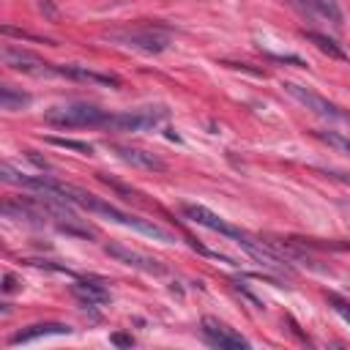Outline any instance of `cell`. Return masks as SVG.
Wrapping results in <instances>:
<instances>
[{
  "instance_id": "6da1fadb",
  "label": "cell",
  "mask_w": 350,
  "mask_h": 350,
  "mask_svg": "<svg viewBox=\"0 0 350 350\" xmlns=\"http://www.w3.org/2000/svg\"><path fill=\"white\" fill-rule=\"evenodd\" d=\"M55 194L63 197V200H68V202L77 205V208H85V211H90V213H96V216H107L109 221H118V224H123V227H131V230H137V232H142V235H148V238L172 243V235H170L167 230H161L159 224H153V221H148V219H139V216H131V213H123V211H118L115 205H109L107 200H101V197H96V194H90V191L79 189V186L55 180Z\"/></svg>"
},
{
  "instance_id": "7a4b0ae2",
  "label": "cell",
  "mask_w": 350,
  "mask_h": 350,
  "mask_svg": "<svg viewBox=\"0 0 350 350\" xmlns=\"http://www.w3.org/2000/svg\"><path fill=\"white\" fill-rule=\"evenodd\" d=\"M107 41L134 49V52H145V55H159L164 49H170L172 44V27L167 25H142V27H123V30H112L104 36Z\"/></svg>"
},
{
  "instance_id": "3957f363",
  "label": "cell",
  "mask_w": 350,
  "mask_h": 350,
  "mask_svg": "<svg viewBox=\"0 0 350 350\" xmlns=\"http://www.w3.org/2000/svg\"><path fill=\"white\" fill-rule=\"evenodd\" d=\"M107 118L104 109L96 104H63L44 112V120L57 129H82V126H101Z\"/></svg>"
},
{
  "instance_id": "277c9868",
  "label": "cell",
  "mask_w": 350,
  "mask_h": 350,
  "mask_svg": "<svg viewBox=\"0 0 350 350\" xmlns=\"http://www.w3.org/2000/svg\"><path fill=\"white\" fill-rule=\"evenodd\" d=\"M167 118L164 107H142L134 112H118V115H107L101 129L109 131H142V129H153Z\"/></svg>"
},
{
  "instance_id": "5b68a950",
  "label": "cell",
  "mask_w": 350,
  "mask_h": 350,
  "mask_svg": "<svg viewBox=\"0 0 350 350\" xmlns=\"http://www.w3.org/2000/svg\"><path fill=\"white\" fill-rule=\"evenodd\" d=\"M282 88H284V93H287V96H293L298 104H304V107H306V109H312L314 115H320V118H325V120L350 123V112L339 109L336 104H331L328 98H323L320 93H314L312 88H304V85H298V82H282Z\"/></svg>"
},
{
  "instance_id": "8992f818",
  "label": "cell",
  "mask_w": 350,
  "mask_h": 350,
  "mask_svg": "<svg viewBox=\"0 0 350 350\" xmlns=\"http://www.w3.org/2000/svg\"><path fill=\"white\" fill-rule=\"evenodd\" d=\"M3 63L11 66L14 71H22V74H30V77H60L57 66L41 60L38 55L27 52V49H19V46H11L5 44L3 46Z\"/></svg>"
},
{
  "instance_id": "52a82bcc",
  "label": "cell",
  "mask_w": 350,
  "mask_h": 350,
  "mask_svg": "<svg viewBox=\"0 0 350 350\" xmlns=\"http://www.w3.org/2000/svg\"><path fill=\"white\" fill-rule=\"evenodd\" d=\"M104 252H107L109 257H115L118 262L131 265V268H137V271H142V273L161 276V273L167 271L164 262H159L156 257H148V254H142V252H134V249H129V246H123V243H107Z\"/></svg>"
},
{
  "instance_id": "ba28073f",
  "label": "cell",
  "mask_w": 350,
  "mask_h": 350,
  "mask_svg": "<svg viewBox=\"0 0 350 350\" xmlns=\"http://www.w3.org/2000/svg\"><path fill=\"white\" fill-rule=\"evenodd\" d=\"M183 216H186L189 221H194V224H200V227H208V230H213V232H219V235H227V238H232V241H238V238L243 235L241 227L224 221L221 216H216V213L208 211L205 205H183Z\"/></svg>"
},
{
  "instance_id": "9c48e42d",
  "label": "cell",
  "mask_w": 350,
  "mask_h": 350,
  "mask_svg": "<svg viewBox=\"0 0 350 350\" xmlns=\"http://www.w3.org/2000/svg\"><path fill=\"white\" fill-rule=\"evenodd\" d=\"M202 336L208 339V345L213 347H221V350H235V347H249V342L232 331L230 325H224L221 320L216 317H202Z\"/></svg>"
},
{
  "instance_id": "30bf717a",
  "label": "cell",
  "mask_w": 350,
  "mask_h": 350,
  "mask_svg": "<svg viewBox=\"0 0 350 350\" xmlns=\"http://www.w3.org/2000/svg\"><path fill=\"white\" fill-rule=\"evenodd\" d=\"M112 150L118 153L120 161L137 167V170H148V172H164L167 170V161L150 150H142V148H129V145H112Z\"/></svg>"
},
{
  "instance_id": "8fae6325",
  "label": "cell",
  "mask_w": 350,
  "mask_h": 350,
  "mask_svg": "<svg viewBox=\"0 0 350 350\" xmlns=\"http://www.w3.org/2000/svg\"><path fill=\"white\" fill-rule=\"evenodd\" d=\"M63 334H71V328L66 323H33L27 328L14 331L8 336V345H27V342H36L44 336H63Z\"/></svg>"
},
{
  "instance_id": "7c38bea8",
  "label": "cell",
  "mask_w": 350,
  "mask_h": 350,
  "mask_svg": "<svg viewBox=\"0 0 350 350\" xmlns=\"http://www.w3.org/2000/svg\"><path fill=\"white\" fill-rule=\"evenodd\" d=\"M71 293L88 306H101V304L109 301V290L104 284H98V282H90V279H77L71 284Z\"/></svg>"
},
{
  "instance_id": "4fadbf2b",
  "label": "cell",
  "mask_w": 350,
  "mask_h": 350,
  "mask_svg": "<svg viewBox=\"0 0 350 350\" xmlns=\"http://www.w3.org/2000/svg\"><path fill=\"white\" fill-rule=\"evenodd\" d=\"M60 77H68V79H77V82H96V85H109V88H118L120 79L112 77V74H98V71H90L85 66H57Z\"/></svg>"
},
{
  "instance_id": "5bb4252c",
  "label": "cell",
  "mask_w": 350,
  "mask_h": 350,
  "mask_svg": "<svg viewBox=\"0 0 350 350\" xmlns=\"http://www.w3.org/2000/svg\"><path fill=\"white\" fill-rule=\"evenodd\" d=\"M304 5H306L312 14H317V16L328 19V22H334L336 27L345 22L342 8H339V3H336V0H304Z\"/></svg>"
},
{
  "instance_id": "9a60e30c",
  "label": "cell",
  "mask_w": 350,
  "mask_h": 350,
  "mask_svg": "<svg viewBox=\"0 0 350 350\" xmlns=\"http://www.w3.org/2000/svg\"><path fill=\"white\" fill-rule=\"evenodd\" d=\"M304 36H306V41H312L323 55H328V57H334V60H347V52H345L334 38H328V36H323V33H314V30H304Z\"/></svg>"
},
{
  "instance_id": "2e32d148",
  "label": "cell",
  "mask_w": 350,
  "mask_h": 350,
  "mask_svg": "<svg viewBox=\"0 0 350 350\" xmlns=\"http://www.w3.org/2000/svg\"><path fill=\"white\" fill-rule=\"evenodd\" d=\"M25 104H30V96H27V93L11 88V85H3V88H0V107H3V109L14 112V109H22Z\"/></svg>"
},
{
  "instance_id": "e0dca14e",
  "label": "cell",
  "mask_w": 350,
  "mask_h": 350,
  "mask_svg": "<svg viewBox=\"0 0 350 350\" xmlns=\"http://www.w3.org/2000/svg\"><path fill=\"white\" fill-rule=\"evenodd\" d=\"M96 178H98L101 183H107V186H109L115 194H120L123 200L139 202V191H137V189H131V186H126V183H120V180H115V178H109V175H104V172H96Z\"/></svg>"
},
{
  "instance_id": "ac0fdd59",
  "label": "cell",
  "mask_w": 350,
  "mask_h": 350,
  "mask_svg": "<svg viewBox=\"0 0 350 350\" xmlns=\"http://www.w3.org/2000/svg\"><path fill=\"white\" fill-rule=\"evenodd\" d=\"M46 142H49V145H55V148H68V150L85 153V156H90V153H93V145H90V142H82V139H66V137H46Z\"/></svg>"
},
{
  "instance_id": "d6986e66",
  "label": "cell",
  "mask_w": 350,
  "mask_h": 350,
  "mask_svg": "<svg viewBox=\"0 0 350 350\" xmlns=\"http://www.w3.org/2000/svg\"><path fill=\"white\" fill-rule=\"evenodd\" d=\"M0 33L5 36V38H25V41H36V44H55V41H49V38H41V36H36V33H30V30H22V27H14V25H3L0 27Z\"/></svg>"
},
{
  "instance_id": "ffe728a7",
  "label": "cell",
  "mask_w": 350,
  "mask_h": 350,
  "mask_svg": "<svg viewBox=\"0 0 350 350\" xmlns=\"http://www.w3.org/2000/svg\"><path fill=\"white\" fill-rule=\"evenodd\" d=\"M314 134H317L323 142H328L331 148L350 153V137H345V134H339V131H314Z\"/></svg>"
},
{
  "instance_id": "44dd1931",
  "label": "cell",
  "mask_w": 350,
  "mask_h": 350,
  "mask_svg": "<svg viewBox=\"0 0 350 350\" xmlns=\"http://www.w3.org/2000/svg\"><path fill=\"white\" fill-rule=\"evenodd\" d=\"M325 301H328V306H331V309H334V312H336V314L350 325V301H345V298H342V295H336V293H328V295H325Z\"/></svg>"
},
{
  "instance_id": "7402d4cb",
  "label": "cell",
  "mask_w": 350,
  "mask_h": 350,
  "mask_svg": "<svg viewBox=\"0 0 350 350\" xmlns=\"http://www.w3.org/2000/svg\"><path fill=\"white\" fill-rule=\"evenodd\" d=\"M109 342H112V345H118V347H131V345H134V336H131V334H120V331H118V334H112V336H109Z\"/></svg>"
},
{
  "instance_id": "603a6c76",
  "label": "cell",
  "mask_w": 350,
  "mask_h": 350,
  "mask_svg": "<svg viewBox=\"0 0 350 350\" xmlns=\"http://www.w3.org/2000/svg\"><path fill=\"white\" fill-rule=\"evenodd\" d=\"M38 8H41V11H44L49 19H57V8H55L49 0H38Z\"/></svg>"
},
{
  "instance_id": "cb8c5ba5",
  "label": "cell",
  "mask_w": 350,
  "mask_h": 350,
  "mask_svg": "<svg viewBox=\"0 0 350 350\" xmlns=\"http://www.w3.org/2000/svg\"><path fill=\"white\" fill-rule=\"evenodd\" d=\"M25 156H27V159H30V161H33L38 170H49V164H46L41 156H36V150H25Z\"/></svg>"
},
{
  "instance_id": "d4e9b609",
  "label": "cell",
  "mask_w": 350,
  "mask_h": 350,
  "mask_svg": "<svg viewBox=\"0 0 350 350\" xmlns=\"http://www.w3.org/2000/svg\"><path fill=\"white\" fill-rule=\"evenodd\" d=\"M16 284H19V279H16L14 273H5V276H3V290H5V293L16 290Z\"/></svg>"
},
{
  "instance_id": "484cf974",
  "label": "cell",
  "mask_w": 350,
  "mask_h": 350,
  "mask_svg": "<svg viewBox=\"0 0 350 350\" xmlns=\"http://www.w3.org/2000/svg\"><path fill=\"white\" fill-rule=\"evenodd\" d=\"M325 175H331L334 180H339V183L350 186V175H347V172H339V170H325Z\"/></svg>"
}]
</instances>
